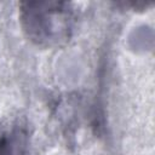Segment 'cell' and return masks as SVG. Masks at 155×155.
<instances>
[{
	"label": "cell",
	"mask_w": 155,
	"mask_h": 155,
	"mask_svg": "<svg viewBox=\"0 0 155 155\" xmlns=\"http://www.w3.org/2000/svg\"><path fill=\"white\" fill-rule=\"evenodd\" d=\"M21 19L28 38L38 45H57L70 35L71 12L65 2H23Z\"/></svg>",
	"instance_id": "cell-1"
},
{
	"label": "cell",
	"mask_w": 155,
	"mask_h": 155,
	"mask_svg": "<svg viewBox=\"0 0 155 155\" xmlns=\"http://www.w3.org/2000/svg\"><path fill=\"white\" fill-rule=\"evenodd\" d=\"M0 155H28L27 139L21 132H12L0 137Z\"/></svg>",
	"instance_id": "cell-2"
}]
</instances>
